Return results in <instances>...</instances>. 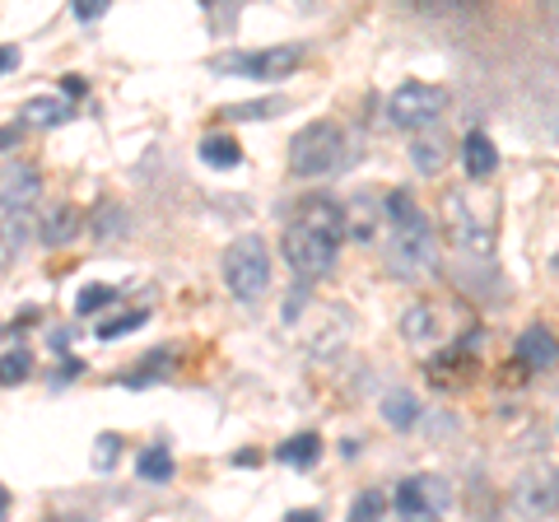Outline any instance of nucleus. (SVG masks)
I'll list each match as a JSON object with an SVG mask.
<instances>
[{
	"instance_id": "f257e3e1",
	"label": "nucleus",
	"mask_w": 559,
	"mask_h": 522,
	"mask_svg": "<svg viewBox=\"0 0 559 522\" xmlns=\"http://www.w3.org/2000/svg\"><path fill=\"white\" fill-rule=\"evenodd\" d=\"M382 215H388V271L396 281H419L439 266V234H433L429 215L415 205L411 191H388L382 201Z\"/></svg>"
},
{
	"instance_id": "f03ea898",
	"label": "nucleus",
	"mask_w": 559,
	"mask_h": 522,
	"mask_svg": "<svg viewBox=\"0 0 559 522\" xmlns=\"http://www.w3.org/2000/svg\"><path fill=\"white\" fill-rule=\"evenodd\" d=\"M345 229L349 224L331 201H308L285 229V261L304 275V281H318V275H326L336 266Z\"/></svg>"
},
{
	"instance_id": "7ed1b4c3",
	"label": "nucleus",
	"mask_w": 559,
	"mask_h": 522,
	"mask_svg": "<svg viewBox=\"0 0 559 522\" xmlns=\"http://www.w3.org/2000/svg\"><path fill=\"white\" fill-rule=\"evenodd\" d=\"M345 164V131L336 127V121H312V127H304L299 135L289 141V173L294 178H331Z\"/></svg>"
},
{
	"instance_id": "20e7f679",
	"label": "nucleus",
	"mask_w": 559,
	"mask_h": 522,
	"mask_svg": "<svg viewBox=\"0 0 559 522\" xmlns=\"http://www.w3.org/2000/svg\"><path fill=\"white\" fill-rule=\"evenodd\" d=\"M224 271V285H229V294L238 304H257L261 294L271 289V252L266 242H261L257 234H242L229 242V252H224L219 261Z\"/></svg>"
},
{
	"instance_id": "39448f33",
	"label": "nucleus",
	"mask_w": 559,
	"mask_h": 522,
	"mask_svg": "<svg viewBox=\"0 0 559 522\" xmlns=\"http://www.w3.org/2000/svg\"><path fill=\"white\" fill-rule=\"evenodd\" d=\"M299 61H304V47L285 43V47H261V51H229V57L210 61V71L215 75H242V80H285Z\"/></svg>"
},
{
	"instance_id": "423d86ee",
	"label": "nucleus",
	"mask_w": 559,
	"mask_h": 522,
	"mask_svg": "<svg viewBox=\"0 0 559 522\" xmlns=\"http://www.w3.org/2000/svg\"><path fill=\"white\" fill-rule=\"evenodd\" d=\"M448 108V90L443 84H425V80H411L401 84V90L388 94V121L401 131H419L429 127L433 117H439Z\"/></svg>"
},
{
	"instance_id": "0eeeda50",
	"label": "nucleus",
	"mask_w": 559,
	"mask_h": 522,
	"mask_svg": "<svg viewBox=\"0 0 559 522\" xmlns=\"http://www.w3.org/2000/svg\"><path fill=\"white\" fill-rule=\"evenodd\" d=\"M518 503H522V513L546 518L555 503H559V472H555V466H540V472L522 476L518 481Z\"/></svg>"
},
{
	"instance_id": "6e6552de",
	"label": "nucleus",
	"mask_w": 559,
	"mask_h": 522,
	"mask_svg": "<svg viewBox=\"0 0 559 522\" xmlns=\"http://www.w3.org/2000/svg\"><path fill=\"white\" fill-rule=\"evenodd\" d=\"M443 215H448V224H452V242H457L462 252H480V257L489 252V234L476 224V215H471L466 205H462L457 191H452V197L443 201Z\"/></svg>"
},
{
	"instance_id": "1a4fd4ad",
	"label": "nucleus",
	"mask_w": 559,
	"mask_h": 522,
	"mask_svg": "<svg viewBox=\"0 0 559 522\" xmlns=\"http://www.w3.org/2000/svg\"><path fill=\"white\" fill-rule=\"evenodd\" d=\"M38 191H43V178H38V173H33L28 164L5 159V197H0V205H5V215L28 211V205L38 201Z\"/></svg>"
},
{
	"instance_id": "9d476101",
	"label": "nucleus",
	"mask_w": 559,
	"mask_h": 522,
	"mask_svg": "<svg viewBox=\"0 0 559 522\" xmlns=\"http://www.w3.org/2000/svg\"><path fill=\"white\" fill-rule=\"evenodd\" d=\"M518 359L527 364V369H555L559 364V341L546 332V327H527V332L518 336Z\"/></svg>"
},
{
	"instance_id": "9b49d317",
	"label": "nucleus",
	"mask_w": 559,
	"mask_h": 522,
	"mask_svg": "<svg viewBox=\"0 0 559 522\" xmlns=\"http://www.w3.org/2000/svg\"><path fill=\"white\" fill-rule=\"evenodd\" d=\"M462 168H466V178H489L499 168V150L485 131H471L462 141Z\"/></svg>"
},
{
	"instance_id": "f8f14e48",
	"label": "nucleus",
	"mask_w": 559,
	"mask_h": 522,
	"mask_svg": "<svg viewBox=\"0 0 559 522\" xmlns=\"http://www.w3.org/2000/svg\"><path fill=\"white\" fill-rule=\"evenodd\" d=\"M345 522H396V503L388 490H364L355 503H349Z\"/></svg>"
},
{
	"instance_id": "ddd939ff",
	"label": "nucleus",
	"mask_w": 559,
	"mask_h": 522,
	"mask_svg": "<svg viewBox=\"0 0 559 522\" xmlns=\"http://www.w3.org/2000/svg\"><path fill=\"white\" fill-rule=\"evenodd\" d=\"M419 415H425V411H419V402H415V396L411 392H388V396H382V420H388L392 429H401V434H406V429H415L419 425Z\"/></svg>"
},
{
	"instance_id": "4468645a",
	"label": "nucleus",
	"mask_w": 559,
	"mask_h": 522,
	"mask_svg": "<svg viewBox=\"0 0 559 522\" xmlns=\"http://www.w3.org/2000/svg\"><path fill=\"white\" fill-rule=\"evenodd\" d=\"M401 332H406L411 345H433L439 341V318H433L429 304H415V308H406V318H401Z\"/></svg>"
},
{
	"instance_id": "2eb2a0df",
	"label": "nucleus",
	"mask_w": 559,
	"mask_h": 522,
	"mask_svg": "<svg viewBox=\"0 0 559 522\" xmlns=\"http://www.w3.org/2000/svg\"><path fill=\"white\" fill-rule=\"evenodd\" d=\"M275 458L285 466H299V472H304V466H312L322 458V439H318V434H294V439H285L275 448Z\"/></svg>"
},
{
	"instance_id": "dca6fc26",
	"label": "nucleus",
	"mask_w": 559,
	"mask_h": 522,
	"mask_svg": "<svg viewBox=\"0 0 559 522\" xmlns=\"http://www.w3.org/2000/svg\"><path fill=\"white\" fill-rule=\"evenodd\" d=\"M20 117L24 121H33V127H57V121H66L70 117V103H61V98H51V94H33L24 108H20Z\"/></svg>"
},
{
	"instance_id": "f3484780",
	"label": "nucleus",
	"mask_w": 559,
	"mask_h": 522,
	"mask_svg": "<svg viewBox=\"0 0 559 522\" xmlns=\"http://www.w3.org/2000/svg\"><path fill=\"white\" fill-rule=\"evenodd\" d=\"M197 154H201L205 168H238L242 164V150H238V141H229V135H205Z\"/></svg>"
},
{
	"instance_id": "a211bd4d",
	"label": "nucleus",
	"mask_w": 559,
	"mask_h": 522,
	"mask_svg": "<svg viewBox=\"0 0 559 522\" xmlns=\"http://www.w3.org/2000/svg\"><path fill=\"white\" fill-rule=\"evenodd\" d=\"M275 112H285V98H257V103H229V108H219V117H229V121H266Z\"/></svg>"
},
{
	"instance_id": "6ab92c4d",
	"label": "nucleus",
	"mask_w": 559,
	"mask_h": 522,
	"mask_svg": "<svg viewBox=\"0 0 559 522\" xmlns=\"http://www.w3.org/2000/svg\"><path fill=\"white\" fill-rule=\"evenodd\" d=\"M411 164H415V173H439L443 164H448V145L439 141V135H429V141H415L411 145Z\"/></svg>"
},
{
	"instance_id": "aec40b11",
	"label": "nucleus",
	"mask_w": 559,
	"mask_h": 522,
	"mask_svg": "<svg viewBox=\"0 0 559 522\" xmlns=\"http://www.w3.org/2000/svg\"><path fill=\"white\" fill-rule=\"evenodd\" d=\"M135 476L140 481H173V452L168 448H145L135 458Z\"/></svg>"
},
{
	"instance_id": "412c9836",
	"label": "nucleus",
	"mask_w": 559,
	"mask_h": 522,
	"mask_svg": "<svg viewBox=\"0 0 559 522\" xmlns=\"http://www.w3.org/2000/svg\"><path fill=\"white\" fill-rule=\"evenodd\" d=\"M75 224H80V215L70 211V205H61L57 215H47V229H43V242L47 248H61V242H70L75 238Z\"/></svg>"
},
{
	"instance_id": "4be33fe9",
	"label": "nucleus",
	"mask_w": 559,
	"mask_h": 522,
	"mask_svg": "<svg viewBox=\"0 0 559 522\" xmlns=\"http://www.w3.org/2000/svg\"><path fill=\"white\" fill-rule=\"evenodd\" d=\"M112 299H117V289H112V285H84V289L75 294V312H80V318H90V312L108 308Z\"/></svg>"
},
{
	"instance_id": "5701e85b",
	"label": "nucleus",
	"mask_w": 559,
	"mask_h": 522,
	"mask_svg": "<svg viewBox=\"0 0 559 522\" xmlns=\"http://www.w3.org/2000/svg\"><path fill=\"white\" fill-rule=\"evenodd\" d=\"M145 322H150V312H145V308L121 312V318H112V322H103V327H98V341H117V336L135 332V327H145Z\"/></svg>"
},
{
	"instance_id": "b1692460",
	"label": "nucleus",
	"mask_w": 559,
	"mask_h": 522,
	"mask_svg": "<svg viewBox=\"0 0 559 522\" xmlns=\"http://www.w3.org/2000/svg\"><path fill=\"white\" fill-rule=\"evenodd\" d=\"M28 369H33L28 351H24V345H10V351H5V382H10V388H14V382H24Z\"/></svg>"
},
{
	"instance_id": "393cba45",
	"label": "nucleus",
	"mask_w": 559,
	"mask_h": 522,
	"mask_svg": "<svg viewBox=\"0 0 559 522\" xmlns=\"http://www.w3.org/2000/svg\"><path fill=\"white\" fill-rule=\"evenodd\" d=\"M117 448H121V434H98V443H94V452H98L94 466L98 472H112L117 466Z\"/></svg>"
},
{
	"instance_id": "a878e982",
	"label": "nucleus",
	"mask_w": 559,
	"mask_h": 522,
	"mask_svg": "<svg viewBox=\"0 0 559 522\" xmlns=\"http://www.w3.org/2000/svg\"><path fill=\"white\" fill-rule=\"evenodd\" d=\"M14 242H24V220L5 215V261H14Z\"/></svg>"
},
{
	"instance_id": "bb28decb",
	"label": "nucleus",
	"mask_w": 559,
	"mask_h": 522,
	"mask_svg": "<svg viewBox=\"0 0 559 522\" xmlns=\"http://www.w3.org/2000/svg\"><path fill=\"white\" fill-rule=\"evenodd\" d=\"M103 14H108V5H103V0H80V5H75V20H80V24L103 20Z\"/></svg>"
},
{
	"instance_id": "cd10ccee",
	"label": "nucleus",
	"mask_w": 559,
	"mask_h": 522,
	"mask_svg": "<svg viewBox=\"0 0 559 522\" xmlns=\"http://www.w3.org/2000/svg\"><path fill=\"white\" fill-rule=\"evenodd\" d=\"M285 522H322V513L318 509H289Z\"/></svg>"
},
{
	"instance_id": "c85d7f7f",
	"label": "nucleus",
	"mask_w": 559,
	"mask_h": 522,
	"mask_svg": "<svg viewBox=\"0 0 559 522\" xmlns=\"http://www.w3.org/2000/svg\"><path fill=\"white\" fill-rule=\"evenodd\" d=\"M61 90H66L70 98H80V94H84V75H66V80H61Z\"/></svg>"
},
{
	"instance_id": "c756f323",
	"label": "nucleus",
	"mask_w": 559,
	"mask_h": 522,
	"mask_svg": "<svg viewBox=\"0 0 559 522\" xmlns=\"http://www.w3.org/2000/svg\"><path fill=\"white\" fill-rule=\"evenodd\" d=\"M234 466H257V452H252V448H242V452H234Z\"/></svg>"
},
{
	"instance_id": "7c9ffc66",
	"label": "nucleus",
	"mask_w": 559,
	"mask_h": 522,
	"mask_svg": "<svg viewBox=\"0 0 559 522\" xmlns=\"http://www.w3.org/2000/svg\"><path fill=\"white\" fill-rule=\"evenodd\" d=\"M0 66H5V75H10L14 66H20V51H14V47H5V57H0Z\"/></svg>"
}]
</instances>
